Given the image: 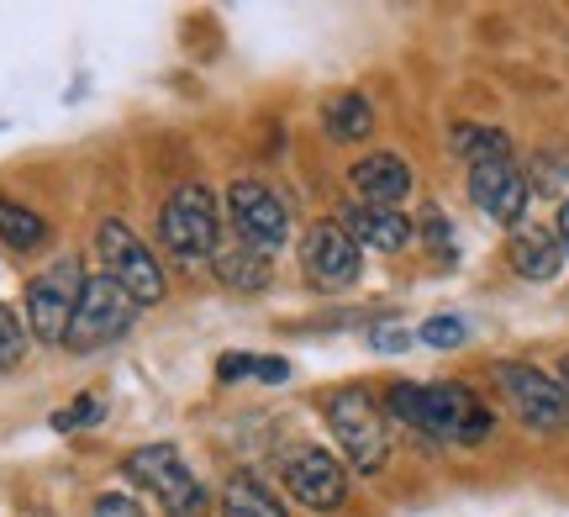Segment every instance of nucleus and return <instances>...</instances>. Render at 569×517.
Listing matches in <instances>:
<instances>
[{
	"label": "nucleus",
	"instance_id": "f257e3e1",
	"mask_svg": "<svg viewBox=\"0 0 569 517\" xmlns=\"http://www.w3.org/2000/svg\"><path fill=\"white\" fill-rule=\"evenodd\" d=\"M386 396L390 412L427 438H443V444H486L490 438L486 401L469 386H411V380H396Z\"/></svg>",
	"mask_w": 569,
	"mask_h": 517
},
{
	"label": "nucleus",
	"instance_id": "f03ea898",
	"mask_svg": "<svg viewBox=\"0 0 569 517\" xmlns=\"http://www.w3.org/2000/svg\"><path fill=\"white\" fill-rule=\"evenodd\" d=\"M122 476L142 491H153L159 507L169 517H206L211 513V497H206V486L196 480V470L180 459L174 444H148V449H132L122 459Z\"/></svg>",
	"mask_w": 569,
	"mask_h": 517
},
{
	"label": "nucleus",
	"instance_id": "7ed1b4c3",
	"mask_svg": "<svg viewBox=\"0 0 569 517\" xmlns=\"http://www.w3.org/2000/svg\"><path fill=\"white\" fill-rule=\"evenodd\" d=\"M327 428H332V438L343 444V459L353 470H365V476H375V470L390 459L386 412H380V401L369 391H359V386L327 396Z\"/></svg>",
	"mask_w": 569,
	"mask_h": 517
},
{
	"label": "nucleus",
	"instance_id": "20e7f679",
	"mask_svg": "<svg viewBox=\"0 0 569 517\" xmlns=\"http://www.w3.org/2000/svg\"><path fill=\"white\" fill-rule=\"evenodd\" d=\"M132 317H138V301H132L111 275H84L74 322L63 332V349H74V354L106 349V344H117V338L132 328Z\"/></svg>",
	"mask_w": 569,
	"mask_h": 517
},
{
	"label": "nucleus",
	"instance_id": "39448f33",
	"mask_svg": "<svg viewBox=\"0 0 569 517\" xmlns=\"http://www.w3.org/2000/svg\"><path fill=\"white\" fill-rule=\"evenodd\" d=\"M84 290V269L80 259H53L38 280L27 286V328L42 344H63V332L74 322V307H80Z\"/></svg>",
	"mask_w": 569,
	"mask_h": 517
},
{
	"label": "nucleus",
	"instance_id": "423d86ee",
	"mask_svg": "<svg viewBox=\"0 0 569 517\" xmlns=\"http://www.w3.org/2000/svg\"><path fill=\"white\" fill-rule=\"evenodd\" d=\"M96 249H101V259H106V275L117 280V286L138 301V307H153V301H163V269H159V259L142 249L138 243V232L127 228V222H101V232H96Z\"/></svg>",
	"mask_w": 569,
	"mask_h": 517
},
{
	"label": "nucleus",
	"instance_id": "0eeeda50",
	"mask_svg": "<svg viewBox=\"0 0 569 517\" xmlns=\"http://www.w3.org/2000/svg\"><path fill=\"white\" fill-rule=\"evenodd\" d=\"M159 232L163 243L180 253V259H211L222 249L217 238V201L206 186H180L159 211Z\"/></svg>",
	"mask_w": 569,
	"mask_h": 517
},
{
	"label": "nucleus",
	"instance_id": "6e6552de",
	"mask_svg": "<svg viewBox=\"0 0 569 517\" xmlns=\"http://www.w3.org/2000/svg\"><path fill=\"white\" fill-rule=\"evenodd\" d=\"M227 217H232V232H238V243L248 249H280L284 238H290V207H284L280 190H269L264 180H238V186L227 190Z\"/></svg>",
	"mask_w": 569,
	"mask_h": 517
},
{
	"label": "nucleus",
	"instance_id": "1a4fd4ad",
	"mask_svg": "<svg viewBox=\"0 0 569 517\" xmlns=\"http://www.w3.org/2000/svg\"><path fill=\"white\" fill-rule=\"evenodd\" d=\"M496 386L507 391L517 417H522L528 428H538V434H559L569 422V396L553 375L532 370V365H501V370H496Z\"/></svg>",
	"mask_w": 569,
	"mask_h": 517
},
{
	"label": "nucleus",
	"instance_id": "9d476101",
	"mask_svg": "<svg viewBox=\"0 0 569 517\" xmlns=\"http://www.w3.org/2000/svg\"><path fill=\"white\" fill-rule=\"evenodd\" d=\"M284 491L301 501V507H311V513H338L348 497V476L327 449L301 444L296 455L284 459Z\"/></svg>",
	"mask_w": 569,
	"mask_h": 517
},
{
	"label": "nucleus",
	"instance_id": "9b49d317",
	"mask_svg": "<svg viewBox=\"0 0 569 517\" xmlns=\"http://www.w3.org/2000/svg\"><path fill=\"white\" fill-rule=\"evenodd\" d=\"M301 269L327 290H343L359 280V243L343 222H311L301 238Z\"/></svg>",
	"mask_w": 569,
	"mask_h": 517
},
{
	"label": "nucleus",
	"instance_id": "f8f14e48",
	"mask_svg": "<svg viewBox=\"0 0 569 517\" xmlns=\"http://www.w3.org/2000/svg\"><path fill=\"white\" fill-rule=\"evenodd\" d=\"M469 196H475V207L496 217V222H522V211H528V180H522V169L511 165V159H496V165H475L469 169Z\"/></svg>",
	"mask_w": 569,
	"mask_h": 517
},
{
	"label": "nucleus",
	"instance_id": "ddd939ff",
	"mask_svg": "<svg viewBox=\"0 0 569 517\" xmlns=\"http://www.w3.org/2000/svg\"><path fill=\"white\" fill-rule=\"evenodd\" d=\"M348 186L359 190V201L365 207H401L411 196V169L407 159H396V153H369L359 165L348 169Z\"/></svg>",
	"mask_w": 569,
	"mask_h": 517
},
{
	"label": "nucleus",
	"instance_id": "4468645a",
	"mask_svg": "<svg viewBox=\"0 0 569 517\" xmlns=\"http://www.w3.org/2000/svg\"><path fill=\"white\" fill-rule=\"evenodd\" d=\"M343 228L353 243H365V249H380V253H396V249H407V238H411V222L401 217V211H390V207H348L343 217Z\"/></svg>",
	"mask_w": 569,
	"mask_h": 517
},
{
	"label": "nucleus",
	"instance_id": "2eb2a0df",
	"mask_svg": "<svg viewBox=\"0 0 569 517\" xmlns=\"http://www.w3.org/2000/svg\"><path fill=\"white\" fill-rule=\"evenodd\" d=\"M511 269L522 280H553L565 269V243L553 228H517L511 232Z\"/></svg>",
	"mask_w": 569,
	"mask_h": 517
},
{
	"label": "nucleus",
	"instance_id": "dca6fc26",
	"mask_svg": "<svg viewBox=\"0 0 569 517\" xmlns=\"http://www.w3.org/2000/svg\"><path fill=\"white\" fill-rule=\"evenodd\" d=\"M322 122L338 143H365L369 132H375V106L348 90V96H332V101L322 106Z\"/></svg>",
	"mask_w": 569,
	"mask_h": 517
},
{
	"label": "nucleus",
	"instance_id": "f3484780",
	"mask_svg": "<svg viewBox=\"0 0 569 517\" xmlns=\"http://www.w3.org/2000/svg\"><path fill=\"white\" fill-rule=\"evenodd\" d=\"M222 517H284V501L269 491L264 480L232 476L222 486Z\"/></svg>",
	"mask_w": 569,
	"mask_h": 517
},
{
	"label": "nucleus",
	"instance_id": "a211bd4d",
	"mask_svg": "<svg viewBox=\"0 0 569 517\" xmlns=\"http://www.w3.org/2000/svg\"><path fill=\"white\" fill-rule=\"evenodd\" d=\"M211 265L222 275L232 290H259L269 280V259L259 249H248V243H227V249L211 253Z\"/></svg>",
	"mask_w": 569,
	"mask_h": 517
},
{
	"label": "nucleus",
	"instance_id": "6ab92c4d",
	"mask_svg": "<svg viewBox=\"0 0 569 517\" xmlns=\"http://www.w3.org/2000/svg\"><path fill=\"white\" fill-rule=\"evenodd\" d=\"M507 132H496V127H453V153L475 165H496V159H511L507 153Z\"/></svg>",
	"mask_w": 569,
	"mask_h": 517
},
{
	"label": "nucleus",
	"instance_id": "aec40b11",
	"mask_svg": "<svg viewBox=\"0 0 569 517\" xmlns=\"http://www.w3.org/2000/svg\"><path fill=\"white\" fill-rule=\"evenodd\" d=\"M0 238H6L11 249H38L42 238H48V222H42L38 211H27L0 196Z\"/></svg>",
	"mask_w": 569,
	"mask_h": 517
},
{
	"label": "nucleus",
	"instance_id": "412c9836",
	"mask_svg": "<svg viewBox=\"0 0 569 517\" xmlns=\"http://www.w3.org/2000/svg\"><path fill=\"white\" fill-rule=\"evenodd\" d=\"M417 338H422V344H432V349H459V344L469 338V322H465V317H427Z\"/></svg>",
	"mask_w": 569,
	"mask_h": 517
},
{
	"label": "nucleus",
	"instance_id": "4be33fe9",
	"mask_svg": "<svg viewBox=\"0 0 569 517\" xmlns=\"http://www.w3.org/2000/svg\"><path fill=\"white\" fill-rule=\"evenodd\" d=\"M101 396H80L74 407H63V412H53V428L59 434H74V428H90V422H101Z\"/></svg>",
	"mask_w": 569,
	"mask_h": 517
},
{
	"label": "nucleus",
	"instance_id": "5701e85b",
	"mask_svg": "<svg viewBox=\"0 0 569 517\" xmlns=\"http://www.w3.org/2000/svg\"><path fill=\"white\" fill-rule=\"evenodd\" d=\"M21 349H27V328H21V317H11L0 307V370H11L21 359Z\"/></svg>",
	"mask_w": 569,
	"mask_h": 517
},
{
	"label": "nucleus",
	"instance_id": "b1692460",
	"mask_svg": "<svg viewBox=\"0 0 569 517\" xmlns=\"http://www.w3.org/2000/svg\"><path fill=\"white\" fill-rule=\"evenodd\" d=\"M90 517H148V513H142L132 497H117V491H111V497H101L90 507Z\"/></svg>",
	"mask_w": 569,
	"mask_h": 517
},
{
	"label": "nucleus",
	"instance_id": "393cba45",
	"mask_svg": "<svg viewBox=\"0 0 569 517\" xmlns=\"http://www.w3.org/2000/svg\"><path fill=\"white\" fill-rule=\"evenodd\" d=\"M259 359H264V354H227V359H222V380H238V375H259Z\"/></svg>",
	"mask_w": 569,
	"mask_h": 517
},
{
	"label": "nucleus",
	"instance_id": "a878e982",
	"mask_svg": "<svg viewBox=\"0 0 569 517\" xmlns=\"http://www.w3.org/2000/svg\"><path fill=\"white\" fill-rule=\"evenodd\" d=\"M407 344H411V332H401V328H380V332H375V349L396 354V349H407Z\"/></svg>",
	"mask_w": 569,
	"mask_h": 517
},
{
	"label": "nucleus",
	"instance_id": "bb28decb",
	"mask_svg": "<svg viewBox=\"0 0 569 517\" xmlns=\"http://www.w3.org/2000/svg\"><path fill=\"white\" fill-rule=\"evenodd\" d=\"M553 232H559V243H565V253H569V201L559 207V228H553Z\"/></svg>",
	"mask_w": 569,
	"mask_h": 517
},
{
	"label": "nucleus",
	"instance_id": "cd10ccee",
	"mask_svg": "<svg viewBox=\"0 0 569 517\" xmlns=\"http://www.w3.org/2000/svg\"><path fill=\"white\" fill-rule=\"evenodd\" d=\"M559 386H565V396H569V359L559 365Z\"/></svg>",
	"mask_w": 569,
	"mask_h": 517
},
{
	"label": "nucleus",
	"instance_id": "c85d7f7f",
	"mask_svg": "<svg viewBox=\"0 0 569 517\" xmlns=\"http://www.w3.org/2000/svg\"><path fill=\"white\" fill-rule=\"evenodd\" d=\"M32 517H48V513H32Z\"/></svg>",
	"mask_w": 569,
	"mask_h": 517
}]
</instances>
